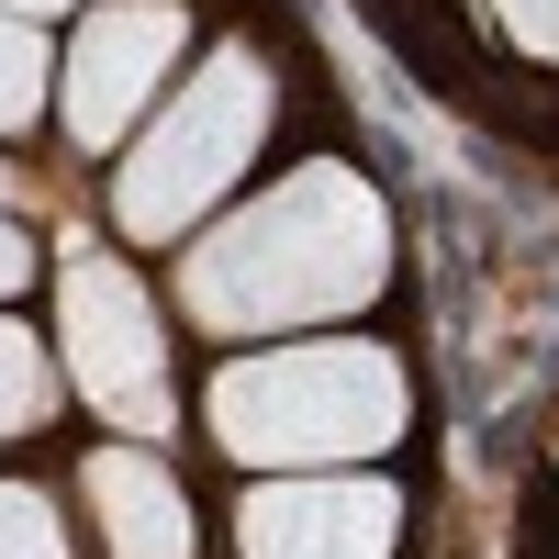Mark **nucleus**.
Here are the masks:
<instances>
[{"label":"nucleus","instance_id":"1","mask_svg":"<svg viewBox=\"0 0 559 559\" xmlns=\"http://www.w3.org/2000/svg\"><path fill=\"white\" fill-rule=\"evenodd\" d=\"M392 269V224L381 191L358 168L313 157L292 168L269 202H247L224 236L191 247V313L213 336H280V324H324V313H358Z\"/></svg>","mask_w":559,"mask_h":559},{"label":"nucleus","instance_id":"5","mask_svg":"<svg viewBox=\"0 0 559 559\" xmlns=\"http://www.w3.org/2000/svg\"><path fill=\"white\" fill-rule=\"evenodd\" d=\"M168 57H179V0H102L68 45V134L123 146V123L157 102Z\"/></svg>","mask_w":559,"mask_h":559},{"label":"nucleus","instance_id":"6","mask_svg":"<svg viewBox=\"0 0 559 559\" xmlns=\"http://www.w3.org/2000/svg\"><path fill=\"white\" fill-rule=\"evenodd\" d=\"M403 503L392 481H258L236 503V548L247 559H392Z\"/></svg>","mask_w":559,"mask_h":559},{"label":"nucleus","instance_id":"3","mask_svg":"<svg viewBox=\"0 0 559 559\" xmlns=\"http://www.w3.org/2000/svg\"><path fill=\"white\" fill-rule=\"evenodd\" d=\"M258 134H269V68L247 57V45H224V57L157 112V134L123 157V179H112L123 236H179V224H202L247 179Z\"/></svg>","mask_w":559,"mask_h":559},{"label":"nucleus","instance_id":"11","mask_svg":"<svg viewBox=\"0 0 559 559\" xmlns=\"http://www.w3.org/2000/svg\"><path fill=\"white\" fill-rule=\"evenodd\" d=\"M503 12V34L526 45V57H559V0H492Z\"/></svg>","mask_w":559,"mask_h":559},{"label":"nucleus","instance_id":"13","mask_svg":"<svg viewBox=\"0 0 559 559\" xmlns=\"http://www.w3.org/2000/svg\"><path fill=\"white\" fill-rule=\"evenodd\" d=\"M0 12H23V23H34V12H68V0H0Z\"/></svg>","mask_w":559,"mask_h":559},{"label":"nucleus","instance_id":"12","mask_svg":"<svg viewBox=\"0 0 559 559\" xmlns=\"http://www.w3.org/2000/svg\"><path fill=\"white\" fill-rule=\"evenodd\" d=\"M23 269H34V247L12 236V224H0V292H23Z\"/></svg>","mask_w":559,"mask_h":559},{"label":"nucleus","instance_id":"4","mask_svg":"<svg viewBox=\"0 0 559 559\" xmlns=\"http://www.w3.org/2000/svg\"><path fill=\"white\" fill-rule=\"evenodd\" d=\"M57 313H68V369H79V392L102 403L123 437H157V426H168V347H157V302L134 292V269L68 258Z\"/></svg>","mask_w":559,"mask_h":559},{"label":"nucleus","instance_id":"9","mask_svg":"<svg viewBox=\"0 0 559 559\" xmlns=\"http://www.w3.org/2000/svg\"><path fill=\"white\" fill-rule=\"evenodd\" d=\"M45 112V45L23 34V12H0V134Z\"/></svg>","mask_w":559,"mask_h":559},{"label":"nucleus","instance_id":"10","mask_svg":"<svg viewBox=\"0 0 559 559\" xmlns=\"http://www.w3.org/2000/svg\"><path fill=\"white\" fill-rule=\"evenodd\" d=\"M0 559H68L57 503H45V492H23V481H0Z\"/></svg>","mask_w":559,"mask_h":559},{"label":"nucleus","instance_id":"8","mask_svg":"<svg viewBox=\"0 0 559 559\" xmlns=\"http://www.w3.org/2000/svg\"><path fill=\"white\" fill-rule=\"evenodd\" d=\"M45 392H57V381H45V347L23 336L12 313H0V437H23V426H45Z\"/></svg>","mask_w":559,"mask_h":559},{"label":"nucleus","instance_id":"7","mask_svg":"<svg viewBox=\"0 0 559 559\" xmlns=\"http://www.w3.org/2000/svg\"><path fill=\"white\" fill-rule=\"evenodd\" d=\"M90 515H102L112 559H191V503L146 448H102L90 459Z\"/></svg>","mask_w":559,"mask_h":559},{"label":"nucleus","instance_id":"2","mask_svg":"<svg viewBox=\"0 0 559 559\" xmlns=\"http://www.w3.org/2000/svg\"><path fill=\"white\" fill-rule=\"evenodd\" d=\"M213 437L247 459V471H336L403 437V369L392 347H269L236 358L213 381Z\"/></svg>","mask_w":559,"mask_h":559}]
</instances>
